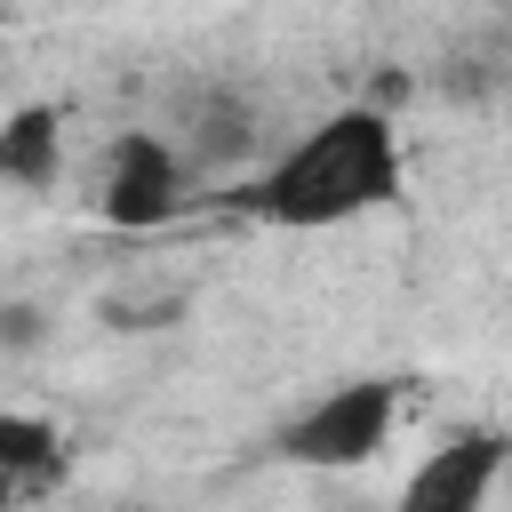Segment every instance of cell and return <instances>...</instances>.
<instances>
[{"instance_id":"cell-4","label":"cell","mask_w":512,"mask_h":512,"mask_svg":"<svg viewBox=\"0 0 512 512\" xmlns=\"http://www.w3.org/2000/svg\"><path fill=\"white\" fill-rule=\"evenodd\" d=\"M504 456H512L504 432H456L448 448H432V456L408 472L400 504H408V512H480L488 488H496V472H504Z\"/></svg>"},{"instance_id":"cell-3","label":"cell","mask_w":512,"mask_h":512,"mask_svg":"<svg viewBox=\"0 0 512 512\" xmlns=\"http://www.w3.org/2000/svg\"><path fill=\"white\" fill-rule=\"evenodd\" d=\"M176 200H184V160L160 136H144V128L120 136L112 160H104V216L128 224V232H144V224H168Z\"/></svg>"},{"instance_id":"cell-1","label":"cell","mask_w":512,"mask_h":512,"mask_svg":"<svg viewBox=\"0 0 512 512\" xmlns=\"http://www.w3.org/2000/svg\"><path fill=\"white\" fill-rule=\"evenodd\" d=\"M392 192H400V136H392V120L376 104H352V112H328L320 128H304L240 192V208L280 224V232H320V224L368 216Z\"/></svg>"},{"instance_id":"cell-6","label":"cell","mask_w":512,"mask_h":512,"mask_svg":"<svg viewBox=\"0 0 512 512\" xmlns=\"http://www.w3.org/2000/svg\"><path fill=\"white\" fill-rule=\"evenodd\" d=\"M56 168H64V120H56L48 104L8 112V120H0V176L40 192V184H56Z\"/></svg>"},{"instance_id":"cell-7","label":"cell","mask_w":512,"mask_h":512,"mask_svg":"<svg viewBox=\"0 0 512 512\" xmlns=\"http://www.w3.org/2000/svg\"><path fill=\"white\" fill-rule=\"evenodd\" d=\"M0 344H8V352H32V344H40V312H32V304H8V312H0Z\"/></svg>"},{"instance_id":"cell-2","label":"cell","mask_w":512,"mask_h":512,"mask_svg":"<svg viewBox=\"0 0 512 512\" xmlns=\"http://www.w3.org/2000/svg\"><path fill=\"white\" fill-rule=\"evenodd\" d=\"M392 416H400V392H392L384 376L336 384L328 400H312V408L280 432V456H288V464H312V472H352V464H368V456L392 440Z\"/></svg>"},{"instance_id":"cell-5","label":"cell","mask_w":512,"mask_h":512,"mask_svg":"<svg viewBox=\"0 0 512 512\" xmlns=\"http://www.w3.org/2000/svg\"><path fill=\"white\" fill-rule=\"evenodd\" d=\"M64 480V432L48 416H0V504L48 496Z\"/></svg>"}]
</instances>
